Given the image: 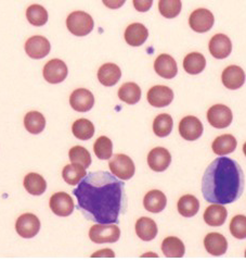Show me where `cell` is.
<instances>
[{"label":"cell","mask_w":246,"mask_h":262,"mask_svg":"<svg viewBox=\"0 0 246 262\" xmlns=\"http://www.w3.org/2000/svg\"><path fill=\"white\" fill-rule=\"evenodd\" d=\"M26 17L34 26H43L48 21V12L40 5H32L26 10Z\"/></svg>","instance_id":"35"},{"label":"cell","mask_w":246,"mask_h":262,"mask_svg":"<svg viewBox=\"0 0 246 262\" xmlns=\"http://www.w3.org/2000/svg\"><path fill=\"white\" fill-rule=\"evenodd\" d=\"M43 78L50 84H59L63 82L67 74L68 70L64 61L60 59H52L43 67Z\"/></svg>","instance_id":"8"},{"label":"cell","mask_w":246,"mask_h":262,"mask_svg":"<svg viewBox=\"0 0 246 262\" xmlns=\"http://www.w3.org/2000/svg\"><path fill=\"white\" fill-rule=\"evenodd\" d=\"M121 77V70L118 66L114 63H105L98 71V80L99 82L107 86L111 87L118 83Z\"/></svg>","instance_id":"22"},{"label":"cell","mask_w":246,"mask_h":262,"mask_svg":"<svg viewBox=\"0 0 246 262\" xmlns=\"http://www.w3.org/2000/svg\"><path fill=\"white\" fill-rule=\"evenodd\" d=\"M171 156L163 147H156L147 155V164L155 172H163L170 165Z\"/></svg>","instance_id":"14"},{"label":"cell","mask_w":246,"mask_h":262,"mask_svg":"<svg viewBox=\"0 0 246 262\" xmlns=\"http://www.w3.org/2000/svg\"><path fill=\"white\" fill-rule=\"evenodd\" d=\"M167 205V198L165 194L161 190L153 189L150 190L144 196L143 199V206L145 210L150 211L152 213H159L162 212Z\"/></svg>","instance_id":"21"},{"label":"cell","mask_w":246,"mask_h":262,"mask_svg":"<svg viewBox=\"0 0 246 262\" xmlns=\"http://www.w3.org/2000/svg\"><path fill=\"white\" fill-rule=\"evenodd\" d=\"M109 167L113 176L119 178L122 181H127L133 178L136 171L134 161L130 159V157L122 154L114 155L109 162Z\"/></svg>","instance_id":"4"},{"label":"cell","mask_w":246,"mask_h":262,"mask_svg":"<svg viewBox=\"0 0 246 262\" xmlns=\"http://www.w3.org/2000/svg\"><path fill=\"white\" fill-rule=\"evenodd\" d=\"M177 207L182 216L192 217L200 210V202L193 195H184L179 199Z\"/></svg>","instance_id":"31"},{"label":"cell","mask_w":246,"mask_h":262,"mask_svg":"<svg viewBox=\"0 0 246 262\" xmlns=\"http://www.w3.org/2000/svg\"><path fill=\"white\" fill-rule=\"evenodd\" d=\"M206 67L205 57L200 52H191L183 60V69L186 72L192 75L200 74L204 71Z\"/></svg>","instance_id":"27"},{"label":"cell","mask_w":246,"mask_h":262,"mask_svg":"<svg viewBox=\"0 0 246 262\" xmlns=\"http://www.w3.org/2000/svg\"><path fill=\"white\" fill-rule=\"evenodd\" d=\"M86 168L75 163L65 165L62 171L63 180L69 185H77L86 177Z\"/></svg>","instance_id":"32"},{"label":"cell","mask_w":246,"mask_h":262,"mask_svg":"<svg viewBox=\"0 0 246 262\" xmlns=\"http://www.w3.org/2000/svg\"><path fill=\"white\" fill-rule=\"evenodd\" d=\"M105 7L110 9H119L121 6H124L126 0H102Z\"/></svg>","instance_id":"41"},{"label":"cell","mask_w":246,"mask_h":262,"mask_svg":"<svg viewBox=\"0 0 246 262\" xmlns=\"http://www.w3.org/2000/svg\"><path fill=\"white\" fill-rule=\"evenodd\" d=\"M24 126L26 130L32 134H40L46 126V119L42 113L38 111H31L26 113L24 118Z\"/></svg>","instance_id":"29"},{"label":"cell","mask_w":246,"mask_h":262,"mask_svg":"<svg viewBox=\"0 0 246 262\" xmlns=\"http://www.w3.org/2000/svg\"><path fill=\"white\" fill-rule=\"evenodd\" d=\"M222 80L228 90H239L245 83V72L238 66H230L224 70Z\"/></svg>","instance_id":"17"},{"label":"cell","mask_w":246,"mask_h":262,"mask_svg":"<svg viewBox=\"0 0 246 262\" xmlns=\"http://www.w3.org/2000/svg\"><path fill=\"white\" fill-rule=\"evenodd\" d=\"M157 225L155 221L150 217L142 216L136 223V233L140 239L144 242H150L154 239L157 235Z\"/></svg>","instance_id":"24"},{"label":"cell","mask_w":246,"mask_h":262,"mask_svg":"<svg viewBox=\"0 0 246 262\" xmlns=\"http://www.w3.org/2000/svg\"><path fill=\"white\" fill-rule=\"evenodd\" d=\"M120 236V230L114 224L96 223L91 226L89 231V238L95 244L116 243Z\"/></svg>","instance_id":"5"},{"label":"cell","mask_w":246,"mask_h":262,"mask_svg":"<svg viewBox=\"0 0 246 262\" xmlns=\"http://www.w3.org/2000/svg\"><path fill=\"white\" fill-rule=\"evenodd\" d=\"M68 157L72 163L83 165L84 168H89V165L91 164V156L89 151L82 146H75L71 148Z\"/></svg>","instance_id":"38"},{"label":"cell","mask_w":246,"mask_h":262,"mask_svg":"<svg viewBox=\"0 0 246 262\" xmlns=\"http://www.w3.org/2000/svg\"><path fill=\"white\" fill-rule=\"evenodd\" d=\"M244 191V173L240 164L228 157H219L208 165L202 179V194L208 203L228 205Z\"/></svg>","instance_id":"2"},{"label":"cell","mask_w":246,"mask_h":262,"mask_svg":"<svg viewBox=\"0 0 246 262\" xmlns=\"http://www.w3.org/2000/svg\"><path fill=\"white\" fill-rule=\"evenodd\" d=\"M209 51L216 59H226L232 51V42L225 34H217L209 41Z\"/></svg>","instance_id":"15"},{"label":"cell","mask_w":246,"mask_h":262,"mask_svg":"<svg viewBox=\"0 0 246 262\" xmlns=\"http://www.w3.org/2000/svg\"><path fill=\"white\" fill-rule=\"evenodd\" d=\"M243 151H244V155L246 156V143H245L244 146H243Z\"/></svg>","instance_id":"43"},{"label":"cell","mask_w":246,"mask_h":262,"mask_svg":"<svg viewBox=\"0 0 246 262\" xmlns=\"http://www.w3.org/2000/svg\"><path fill=\"white\" fill-rule=\"evenodd\" d=\"M24 187L31 195L39 196L45 193L47 189L46 180L38 173H29L24 179Z\"/></svg>","instance_id":"26"},{"label":"cell","mask_w":246,"mask_h":262,"mask_svg":"<svg viewBox=\"0 0 246 262\" xmlns=\"http://www.w3.org/2000/svg\"><path fill=\"white\" fill-rule=\"evenodd\" d=\"M204 246L210 255L218 257L226 254L228 242L220 233H209L204 238Z\"/></svg>","instance_id":"20"},{"label":"cell","mask_w":246,"mask_h":262,"mask_svg":"<svg viewBox=\"0 0 246 262\" xmlns=\"http://www.w3.org/2000/svg\"><path fill=\"white\" fill-rule=\"evenodd\" d=\"M173 125H174L173 118L169 115H167V113H162V115L157 116L154 119L153 132L156 136L162 137V138L166 137L171 133Z\"/></svg>","instance_id":"33"},{"label":"cell","mask_w":246,"mask_h":262,"mask_svg":"<svg viewBox=\"0 0 246 262\" xmlns=\"http://www.w3.org/2000/svg\"><path fill=\"white\" fill-rule=\"evenodd\" d=\"M215 23L214 14L207 9H196L189 17L191 29L198 33H206L213 28Z\"/></svg>","instance_id":"9"},{"label":"cell","mask_w":246,"mask_h":262,"mask_svg":"<svg viewBox=\"0 0 246 262\" xmlns=\"http://www.w3.org/2000/svg\"><path fill=\"white\" fill-rule=\"evenodd\" d=\"M66 26L68 31L75 36H86L93 30L94 22L90 14L84 11H74L67 16Z\"/></svg>","instance_id":"3"},{"label":"cell","mask_w":246,"mask_h":262,"mask_svg":"<svg viewBox=\"0 0 246 262\" xmlns=\"http://www.w3.org/2000/svg\"><path fill=\"white\" fill-rule=\"evenodd\" d=\"M238 142L233 135L231 134H225L222 136H218L213 142L212 148L213 151L218 156H226L233 152L236 149Z\"/></svg>","instance_id":"25"},{"label":"cell","mask_w":246,"mask_h":262,"mask_svg":"<svg viewBox=\"0 0 246 262\" xmlns=\"http://www.w3.org/2000/svg\"><path fill=\"white\" fill-rule=\"evenodd\" d=\"M51 45L43 36H33L25 42V51L32 59H42L49 55Z\"/></svg>","instance_id":"13"},{"label":"cell","mask_w":246,"mask_h":262,"mask_svg":"<svg viewBox=\"0 0 246 262\" xmlns=\"http://www.w3.org/2000/svg\"><path fill=\"white\" fill-rule=\"evenodd\" d=\"M71 107L78 112H87L92 109L94 104V97L91 92L85 89L74 91L69 97Z\"/></svg>","instance_id":"16"},{"label":"cell","mask_w":246,"mask_h":262,"mask_svg":"<svg viewBox=\"0 0 246 262\" xmlns=\"http://www.w3.org/2000/svg\"><path fill=\"white\" fill-rule=\"evenodd\" d=\"M17 234L23 238H33L36 236L40 230V221L33 213L22 214L15 223Z\"/></svg>","instance_id":"7"},{"label":"cell","mask_w":246,"mask_h":262,"mask_svg":"<svg viewBox=\"0 0 246 262\" xmlns=\"http://www.w3.org/2000/svg\"><path fill=\"white\" fill-rule=\"evenodd\" d=\"M228 216L227 209L219 204H214L206 208L204 212V221L209 226H222L225 224Z\"/></svg>","instance_id":"23"},{"label":"cell","mask_w":246,"mask_h":262,"mask_svg":"<svg viewBox=\"0 0 246 262\" xmlns=\"http://www.w3.org/2000/svg\"><path fill=\"white\" fill-rule=\"evenodd\" d=\"M208 123L216 128H226L232 123L233 115L225 104H214L207 111Z\"/></svg>","instance_id":"6"},{"label":"cell","mask_w":246,"mask_h":262,"mask_svg":"<svg viewBox=\"0 0 246 262\" xmlns=\"http://www.w3.org/2000/svg\"><path fill=\"white\" fill-rule=\"evenodd\" d=\"M154 70L157 74L166 80L174 78L178 73L177 63L169 55H160L157 57L154 62Z\"/></svg>","instance_id":"18"},{"label":"cell","mask_w":246,"mask_h":262,"mask_svg":"<svg viewBox=\"0 0 246 262\" xmlns=\"http://www.w3.org/2000/svg\"><path fill=\"white\" fill-rule=\"evenodd\" d=\"M162 251L167 258H181L184 255V244L178 237H167L162 243Z\"/></svg>","instance_id":"28"},{"label":"cell","mask_w":246,"mask_h":262,"mask_svg":"<svg viewBox=\"0 0 246 262\" xmlns=\"http://www.w3.org/2000/svg\"><path fill=\"white\" fill-rule=\"evenodd\" d=\"M181 0H160L159 10L166 19H174L181 12Z\"/></svg>","instance_id":"37"},{"label":"cell","mask_w":246,"mask_h":262,"mask_svg":"<svg viewBox=\"0 0 246 262\" xmlns=\"http://www.w3.org/2000/svg\"><path fill=\"white\" fill-rule=\"evenodd\" d=\"M93 150L100 160H109L113 154V143L109 137L101 136L95 141Z\"/></svg>","instance_id":"36"},{"label":"cell","mask_w":246,"mask_h":262,"mask_svg":"<svg viewBox=\"0 0 246 262\" xmlns=\"http://www.w3.org/2000/svg\"><path fill=\"white\" fill-rule=\"evenodd\" d=\"M230 232L232 236L238 239L246 238V216L235 215L230 223Z\"/></svg>","instance_id":"39"},{"label":"cell","mask_w":246,"mask_h":262,"mask_svg":"<svg viewBox=\"0 0 246 262\" xmlns=\"http://www.w3.org/2000/svg\"><path fill=\"white\" fill-rule=\"evenodd\" d=\"M146 99L151 106L156 108H164L169 106L174 100V92L167 86H153L147 92Z\"/></svg>","instance_id":"11"},{"label":"cell","mask_w":246,"mask_h":262,"mask_svg":"<svg viewBox=\"0 0 246 262\" xmlns=\"http://www.w3.org/2000/svg\"><path fill=\"white\" fill-rule=\"evenodd\" d=\"M50 209L58 216H68L74 211V202L68 194L64 191H59L50 198Z\"/></svg>","instance_id":"10"},{"label":"cell","mask_w":246,"mask_h":262,"mask_svg":"<svg viewBox=\"0 0 246 262\" xmlns=\"http://www.w3.org/2000/svg\"><path fill=\"white\" fill-rule=\"evenodd\" d=\"M203 124L196 117L188 116L179 123V133L186 141H196L203 134Z\"/></svg>","instance_id":"12"},{"label":"cell","mask_w":246,"mask_h":262,"mask_svg":"<svg viewBox=\"0 0 246 262\" xmlns=\"http://www.w3.org/2000/svg\"><path fill=\"white\" fill-rule=\"evenodd\" d=\"M149 37V31L141 23L130 24L125 31V40L128 45L139 47L143 45Z\"/></svg>","instance_id":"19"},{"label":"cell","mask_w":246,"mask_h":262,"mask_svg":"<svg viewBox=\"0 0 246 262\" xmlns=\"http://www.w3.org/2000/svg\"><path fill=\"white\" fill-rule=\"evenodd\" d=\"M72 132L74 136L81 141H88L94 134V126L89 120L80 119L73 123Z\"/></svg>","instance_id":"34"},{"label":"cell","mask_w":246,"mask_h":262,"mask_svg":"<svg viewBox=\"0 0 246 262\" xmlns=\"http://www.w3.org/2000/svg\"><path fill=\"white\" fill-rule=\"evenodd\" d=\"M92 257H115V254L111 249H103L96 252V254H93Z\"/></svg>","instance_id":"42"},{"label":"cell","mask_w":246,"mask_h":262,"mask_svg":"<svg viewBox=\"0 0 246 262\" xmlns=\"http://www.w3.org/2000/svg\"><path fill=\"white\" fill-rule=\"evenodd\" d=\"M118 98L128 104H136L141 99V89L136 83H125L118 90Z\"/></svg>","instance_id":"30"},{"label":"cell","mask_w":246,"mask_h":262,"mask_svg":"<svg viewBox=\"0 0 246 262\" xmlns=\"http://www.w3.org/2000/svg\"><path fill=\"white\" fill-rule=\"evenodd\" d=\"M153 0H134V7L139 12H146L151 9Z\"/></svg>","instance_id":"40"},{"label":"cell","mask_w":246,"mask_h":262,"mask_svg":"<svg viewBox=\"0 0 246 262\" xmlns=\"http://www.w3.org/2000/svg\"><path fill=\"white\" fill-rule=\"evenodd\" d=\"M73 195L77 209L94 223L117 224L127 208L125 184L107 171L87 173Z\"/></svg>","instance_id":"1"},{"label":"cell","mask_w":246,"mask_h":262,"mask_svg":"<svg viewBox=\"0 0 246 262\" xmlns=\"http://www.w3.org/2000/svg\"><path fill=\"white\" fill-rule=\"evenodd\" d=\"M245 257H246V250H245Z\"/></svg>","instance_id":"44"}]
</instances>
